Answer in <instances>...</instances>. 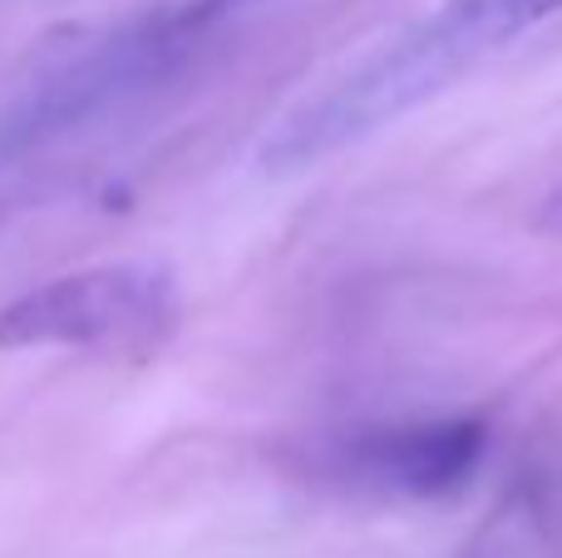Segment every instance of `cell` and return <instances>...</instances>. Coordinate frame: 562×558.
<instances>
[{
    "instance_id": "6da1fadb",
    "label": "cell",
    "mask_w": 562,
    "mask_h": 558,
    "mask_svg": "<svg viewBox=\"0 0 562 558\" xmlns=\"http://www.w3.org/2000/svg\"><path fill=\"white\" fill-rule=\"evenodd\" d=\"M558 10L562 0H439L429 15L356 59L340 79L301 99L262 144V164L272 174H291L360 144L390 119L445 94L479 59L553 20Z\"/></svg>"
},
{
    "instance_id": "7a4b0ae2",
    "label": "cell",
    "mask_w": 562,
    "mask_h": 558,
    "mask_svg": "<svg viewBox=\"0 0 562 558\" xmlns=\"http://www.w3.org/2000/svg\"><path fill=\"white\" fill-rule=\"evenodd\" d=\"M178 322V292L164 267L109 263L40 282L0 306V351L85 346V351L148 356Z\"/></svg>"
},
{
    "instance_id": "5b68a950",
    "label": "cell",
    "mask_w": 562,
    "mask_h": 558,
    "mask_svg": "<svg viewBox=\"0 0 562 558\" xmlns=\"http://www.w3.org/2000/svg\"><path fill=\"white\" fill-rule=\"evenodd\" d=\"M233 5H257V0H203V10H233Z\"/></svg>"
},
{
    "instance_id": "277c9868",
    "label": "cell",
    "mask_w": 562,
    "mask_h": 558,
    "mask_svg": "<svg viewBox=\"0 0 562 558\" xmlns=\"http://www.w3.org/2000/svg\"><path fill=\"white\" fill-rule=\"evenodd\" d=\"M538 223H543V233H558L562 237V183L548 193V203H543V213H538Z\"/></svg>"
},
{
    "instance_id": "3957f363",
    "label": "cell",
    "mask_w": 562,
    "mask_h": 558,
    "mask_svg": "<svg viewBox=\"0 0 562 558\" xmlns=\"http://www.w3.org/2000/svg\"><path fill=\"white\" fill-rule=\"evenodd\" d=\"M488 455V425L479 415H445V421L390 425L370 431L340 450V470L356 484L405 500H439L469 484V475Z\"/></svg>"
}]
</instances>
